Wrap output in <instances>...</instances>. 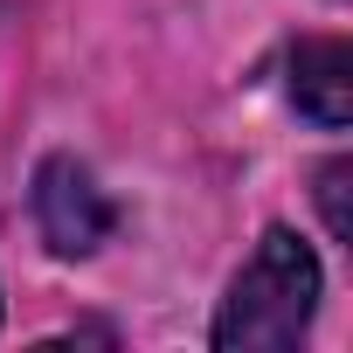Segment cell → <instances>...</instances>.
Wrapping results in <instances>:
<instances>
[{
  "mask_svg": "<svg viewBox=\"0 0 353 353\" xmlns=\"http://www.w3.org/2000/svg\"><path fill=\"white\" fill-rule=\"evenodd\" d=\"M346 181H353V166H346V159H332V166L319 173V208H325V229H332L339 243L353 236V215H346Z\"/></svg>",
  "mask_w": 353,
  "mask_h": 353,
  "instance_id": "4",
  "label": "cell"
},
{
  "mask_svg": "<svg viewBox=\"0 0 353 353\" xmlns=\"http://www.w3.org/2000/svg\"><path fill=\"white\" fill-rule=\"evenodd\" d=\"M35 229L56 256H90L104 236H111V201L104 188L90 181V166L70 159V152H49L35 166Z\"/></svg>",
  "mask_w": 353,
  "mask_h": 353,
  "instance_id": "2",
  "label": "cell"
},
{
  "mask_svg": "<svg viewBox=\"0 0 353 353\" xmlns=\"http://www.w3.org/2000/svg\"><path fill=\"white\" fill-rule=\"evenodd\" d=\"M319 312V256L298 229H263L250 263L236 270L222 312H215V346L222 353H284L312 332Z\"/></svg>",
  "mask_w": 353,
  "mask_h": 353,
  "instance_id": "1",
  "label": "cell"
},
{
  "mask_svg": "<svg viewBox=\"0 0 353 353\" xmlns=\"http://www.w3.org/2000/svg\"><path fill=\"white\" fill-rule=\"evenodd\" d=\"M291 104L325 125V132H346L353 118V49L339 35H312L291 49Z\"/></svg>",
  "mask_w": 353,
  "mask_h": 353,
  "instance_id": "3",
  "label": "cell"
}]
</instances>
